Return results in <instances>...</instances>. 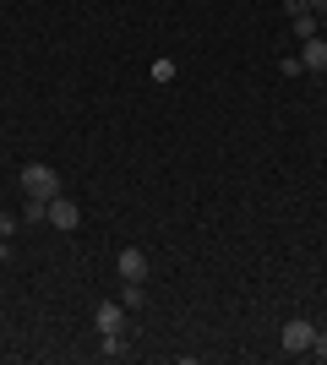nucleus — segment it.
I'll list each match as a JSON object with an SVG mask.
<instances>
[{
	"label": "nucleus",
	"mask_w": 327,
	"mask_h": 365,
	"mask_svg": "<svg viewBox=\"0 0 327 365\" xmlns=\"http://www.w3.org/2000/svg\"><path fill=\"white\" fill-rule=\"evenodd\" d=\"M22 191L38 197V202H55V197H61V175H55L49 164H28V169H22Z\"/></svg>",
	"instance_id": "obj_1"
},
{
	"label": "nucleus",
	"mask_w": 327,
	"mask_h": 365,
	"mask_svg": "<svg viewBox=\"0 0 327 365\" xmlns=\"http://www.w3.org/2000/svg\"><path fill=\"white\" fill-rule=\"evenodd\" d=\"M0 262H6V240H0Z\"/></svg>",
	"instance_id": "obj_15"
},
{
	"label": "nucleus",
	"mask_w": 327,
	"mask_h": 365,
	"mask_svg": "<svg viewBox=\"0 0 327 365\" xmlns=\"http://www.w3.org/2000/svg\"><path fill=\"white\" fill-rule=\"evenodd\" d=\"M284 11L295 16V11H306V0H284Z\"/></svg>",
	"instance_id": "obj_13"
},
{
	"label": "nucleus",
	"mask_w": 327,
	"mask_h": 365,
	"mask_svg": "<svg viewBox=\"0 0 327 365\" xmlns=\"http://www.w3.org/2000/svg\"><path fill=\"white\" fill-rule=\"evenodd\" d=\"M311 338H316V327H311V322H306V317H295V322H284L279 344H284V349H289V354H306V349H311Z\"/></svg>",
	"instance_id": "obj_2"
},
{
	"label": "nucleus",
	"mask_w": 327,
	"mask_h": 365,
	"mask_svg": "<svg viewBox=\"0 0 327 365\" xmlns=\"http://www.w3.org/2000/svg\"><path fill=\"white\" fill-rule=\"evenodd\" d=\"M11 235H16V218H6V213H0V240H11Z\"/></svg>",
	"instance_id": "obj_12"
},
{
	"label": "nucleus",
	"mask_w": 327,
	"mask_h": 365,
	"mask_svg": "<svg viewBox=\"0 0 327 365\" xmlns=\"http://www.w3.org/2000/svg\"><path fill=\"white\" fill-rule=\"evenodd\" d=\"M306 354H316V360H327V333H316V338H311V349H306Z\"/></svg>",
	"instance_id": "obj_11"
},
{
	"label": "nucleus",
	"mask_w": 327,
	"mask_h": 365,
	"mask_svg": "<svg viewBox=\"0 0 327 365\" xmlns=\"http://www.w3.org/2000/svg\"><path fill=\"white\" fill-rule=\"evenodd\" d=\"M289 22H295V38H316V11H311V6H306V11H295Z\"/></svg>",
	"instance_id": "obj_7"
},
{
	"label": "nucleus",
	"mask_w": 327,
	"mask_h": 365,
	"mask_svg": "<svg viewBox=\"0 0 327 365\" xmlns=\"http://www.w3.org/2000/svg\"><path fill=\"white\" fill-rule=\"evenodd\" d=\"M44 224H55V229H61V235H77V224H82L77 202H71V197H66V191H61V197L49 202V218H44Z\"/></svg>",
	"instance_id": "obj_3"
},
{
	"label": "nucleus",
	"mask_w": 327,
	"mask_h": 365,
	"mask_svg": "<svg viewBox=\"0 0 327 365\" xmlns=\"http://www.w3.org/2000/svg\"><path fill=\"white\" fill-rule=\"evenodd\" d=\"M120 305H125V311H137V305H147V294H142V284H125Z\"/></svg>",
	"instance_id": "obj_9"
},
{
	"label": "nucleus",
	"mask_w": 327,
	"mask_h": 365,
	"mask_svg": "<svg viewBox=\"0 0 327 365\" xmlns=\"http://www.w3.org/2000/svg\"><path fill=\"white\" fill-rule=\"evenodd\" d=\"M300 66L306 71H327V38L316 33V38H300Z\"/></svg>",
	"instance_id": "obj_6"
},
{
	"label": "nucleus",
	"mask_w": 327,
	"mask_h": 365,
	"mask_svg": "<svg viewBox=\"0 0 327 365\" xmlns=\"http://www.w3.org/2000/svg\"><path fill=\"white\" fill-rule=\"evenodd\" d=\"M306 6H311V11H327V0H306Z\"/></svg>",
	"instance_id": "obj_14"
},
{
	"label": "nucleus",
	"mask_w": 327,
	"mask_h": 365,
	"mask_svg": "<svg viewBox=\"0 0 327 365\" xmlns=\"http://www.w3.org/2000/svg\"><path fill=\"white\" fill-rule=\"evenodd\" d=\"M93 327H98V333H120V327H125V305L120 300H104L93 311Z\"/></svg>",
	"instance_id": "obj_5"
},
{
	"label": "nucleus",
	"mask_w": 327,
	"mask_h": 365,
	"mask_svg": "<svg viewBox=\"0 0 327 365\" xmlns=\"http://www.w3.org/2000/svg\"><path fill=\"white\" fill-rule=\"evenodd\" d=\"M115 267H120V278H125V284H142V278H147V251H142V245H120Z\"/></svg>",
	"instance_id": "obj_4"
},
{
	"label": "nucleus",
	"mask_w": 327,
	"mask_h": 365,
	"mask_svg": "<svg viewBox=\"0 0 327 365\" xmlns=\"http://www.w3.org/2000/svg\"><path fill=\"white\" fill-rule=\"evenodd\" d=\"M104 338V344H98V354H104V360H125V338L120 333H98Z\"/></svg>",
	"instance_id": "obj_8"
},
{
	"label": "nucleus",
	"mask_w": 327,
	"mask_h": 365,
	"mask_svg": "<svg viewBox=\"0 0 327 365\" xmlns=\"http://www.w3.org/2000/svg\"><path fill=\"white\" fill-rule=\"evenodd\" d=\"M153 82H175V61L164 55V61H153Z\"/></svg>",
	"instance_id": "obj_10"
}]
</instances>
